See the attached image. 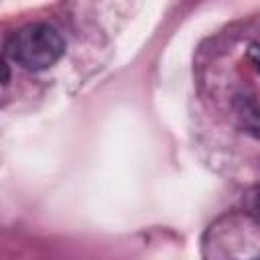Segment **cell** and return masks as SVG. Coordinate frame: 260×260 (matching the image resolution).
<instances>
[{
	"instance_id": "2",
	"label": "cell",
	"mask_w": 260,
	"mask_h": 260,
	"mask_svg": "<svg viewBox=\"0 0 260 260\" xmlns=\"http://www.w3.org/2000/svg\"><path fill=\"white\" fill-rule=\"evenodd\" d=\"M236 116L244 132L260 138V106L252 98L240 95L236 100Z\"/></svg>"
},
{
	"instance_id": "5",
	"label": "cell",
	"mask_w": 260,
	"mask_h": 260,
	"mask_svg": "<svg viewBox=\"0 0 260 260\" xmlns=\"http://www.w3.org/2000/svg\"><path fill=\"white\" fill-rule=\"evenodd\" d=\"M256 260H260V258H256Z\"/></svg>"
},
{
	"instance_id": "4",
	"label": "cell",
	"mask_w": 260,
	"mask_h": 260,
	"mask_svg": "<svg viewBox=\"0 0 260 260\" xmlns=\"http://www.w3.org/2000/svg\"><path fill=\"white\" fill-rule=\"evenodd\" d=\"M256 211H258V215H260V193H258V197H256Z\"/></svg>"
},
{
	"instance_id": "1",
	"label": "cell",
	"mask_w": 260,
	"mask_h": 260,
	"mask_svg": "<svg viewBox=\"0 0 260 260\" xmlns=\"http://www.w3.org/2000/svg\"><path fill=\"white\" fill-rule=\"evenodd\" d=\"M4 53L24 69L43 71L63 57L65 39L51 24L30 22L8 37Z\"/></svg>"
},
{
	"instance_id": "3",
	"label": "cell",
	"mask_w": 260,
	"mask_h": 260,
	"mask_svg": "<svg viewBox=\"0 0 260 260\" xmlns=\"http://www.w3.org/2000/svg\"><path fill=\"white\" fill-rule=\"evenodd\" d=\"M248 57H250V61L254 63V67L260 71V45H252V47L248 49Z\"/></svg>"
}]
</instances>
